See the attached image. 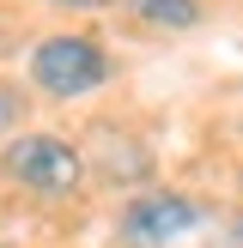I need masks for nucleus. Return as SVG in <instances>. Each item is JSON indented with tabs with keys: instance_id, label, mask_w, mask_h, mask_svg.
Here are the masks:
<instances>
[{
	"instance_id": "nucleus-3",
	"label": "nucleus",
	"mask_w": 243,
	"mask_h": 248,
	"mask_svg": "<svg viewBox=\"0 0 243 248\" xmlns=\"http://www.w3.org/2000/svg\"><path fill=\"white\" fill-rule=\"evenodd\" d=\"M207 230V200L189 188H164V182H140L122 194L116 212V248H182Z\"/></svg>"
},
{
	"instance_id": "nucleus-8",
	"label": "nucleus",
	"mask_w": 243,
	"mask_h": 248,
	"mask_svg": "<svg viewBox=\"0 0 243 248\" xmlns=\"http://www.w3.org/2000/svg\"><path fill=\"white\" fill-rule=\"evenodd\" d=\"M225 248H243V206H237V218L225 224Z\"/></svg>"
},
{
	"instance_id": "nucleus-2",
	"label": "nucleus",
	"mask_w": 243,
	"mask_h": 248,
	"mask_svg": "<svg viewBox=\"0 0 243 248\" xmlns=\"http://www.w3.org/2000/svg\"><path fill=\"white\" fill-rule=\"evenodd\" d=\"M24 73H31V91L49 103H85L116 79V55L91 31H49L31 43Z\"/></svg>"
},
{
	"instance_id": "nucleus-4",
	"label": "nucleus",
	"mask_w": 243,
	"mask_h": 248,
	"mask_svg": "<svg viewBox=\"0 0 243 248\" xmlns=\"http://www.w3.org/2000/svg\"><path fill=\"white\" fill-rule=\"evenodd\" d=\"M85 176L91 182H104V188H140V182H152L158 176V157H152V145L146 140H134V133H116L104 121V127H91L85 133Z\"/></svg>"
},
{
	"instance_id": "nucleus-5",
	"label": "nucleus",
	"mask_w": 243,
	"mask_h": 248,
	"mask_svg": "<svg viewBox=\"0 0 243 248\" xmlns=\"http://www.w3.org/2000/svg\"><path fill=\"white\" fill-rule=\"evenodd\" d=\"M122 6L134 12V24L164 31V36H182V31L207 24V0H122Z\"/></svg>"
},
{
	"instance_id": "nucleus-7",
	"label": "nucleus",
	"mask_w": 243,
	"mask_h": 248,
	"mask_svg": "<svg viewBox=\"0 0 243 248\" xmlns=\"http://www.w3.org/2000/svg\"><path fill=\"white\" fill-rule=\"evenodd\" d=\"M36 6H49V12H79V18H91V12H116L122 0H36Z\"/></svg>"
},
{
	"instance_id": "nucleus-6",
	"label": "nucleus",
	"mask_w": 243,
	"mask_h": 248,
	"mask_svg": "<svg viewBox=\"0 0 243 248\" xmlns=\"http://www.w3.org/2000/svg\"><path fill=\"white\" fill-rule=\"evenodd\" d=\"M24 115H31V97H24V85L0 79V140H6L12 127H24Z\"/></svg>"
},
{
	"instance_id": "nucleus-1",
	"label": "nucleus",
	"mask_w": 243,
	"mask_h": 248,
	"mask_svg": "<svg viewBox=\"0 0 243 248\" xmlns=\"http://www.w3.org/2000/svg\"><path fill=\"white\" fill-rule=\"evenodd\" d=\"M0 182L31 200H79L85 194V145L67 140V133H49V127H12L0 140Z\"/></svg>"
}]
</instances>
